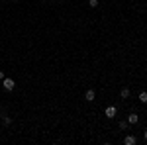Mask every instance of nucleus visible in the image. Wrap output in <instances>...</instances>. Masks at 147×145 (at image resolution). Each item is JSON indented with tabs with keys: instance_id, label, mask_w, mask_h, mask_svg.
Masks as SVG:
<instances>
[{
	"instance_id": "nucleus-10",
	"label": "nucleus",
	"mask_w": 147,
	"mask_h": 145,
	"mask_svg": "<svg viewBox=\"0 0 147 145\" xmlns=\"http://www.w3.org/2000/svg\"><path fill=\"white\" fill-rule=\"evenodd\" d=\"M127 127V122H120V129H125Z\"/></svg>"
},
{
	"instance_id": "nucleus-4",
	"label": "nucleus",
	"mask_w": 147,
	"mask_h": 145,
	"mask_svg": "<svg viewBox=\"0 0 147 145\" xmlns=\"http://www.w3.org/2000/svg\"><path fill=\"white\" fill-rule=\"evenodd\" d=\"M139 122V116H137V114H129V116H127V123H137Z\"/></svg>"
},
{
	"instance_id": "nucleus-2",
	"label": "nucleus",
	"mask_w": 147,
	"mask_h": 145,
	"mask_svg": "<svg viewBox=\"0 0 147 145\" xmlns=\"http://www.w3.org/2000/svg\"><path fill=\"white\" fill-rule=\"evenodd\" d=\"M116 112H118V108H116V106H108L104 114H106V116H108V118L112 120V118H116Z\"/></svg>"
},
{
	"instance_id": "nucleus-12",
	"label": "nucleus",
	"mask_w": 147,
	"mask_h": 145,
	"mask_svg": "<svg viewBox=\"0 0 147 145\" xmlns=\"http://www.w3.org/2000/svg\"><path fill=\"white\" fill-rule=\"evenodd\" d=\"M143 137H145V141H147V129H145V134H143Z\"/></svg>"
},
{
	"instance_id": "nucleus-11",
	"label": "nucleus",
	"mask_w": 147,
	"mask_h": 145,
	"mask_svg": "<svg viewBox=\"0 0 147 145\" xmlns=\"http://www.w3.org/2000/svg\"><path fill=\"white\" fill-rule=\"evenodd\" d=\"M0 80H4V73L2 71H0Z\"/></svg>"
},
{
	"instance_id": "nucleus-13",
	"label": "nucleus",
	"mask_w": 147,
	"mask_h": 145,
	"mask_svg": "<svg viewBox=\"0 0 147 145\" xmlns=\"http://www.w3.org/2000/svg\"><path fill=\"white\" fill-rule=\"evenodd\" d=\"M0 2H4V0H0Z\"/></svg>"
},
{
	"instance_id": "nucleus-9",
	"label": "nucleus",
	"mask_w": 147,
	"mask_h": 145,
	"mask_svg": "<svg viewBox=\"0 0 147 145\" xmlns=\"http://www.w3.org/2000/svg\"><path fill=\"white\" fill-rule=\"evenodd\" d=\"M4 123H6V125H10V123H12V120L8 118V116H4Z\"/></svg>"
},
{
	"instance_id": "nucleus-1",
	"label": "nucleus",
	"mask_w": 147,
	"mask_h": 145,
	"mask_svg": "<svg viewBox=\"0 0 147 145\" xmlns=\"http://www.w3.org/2000/svg\"><path fill=\"white\" fill-rule=\"evenodd\" d=\"M2 86H4V90H8V92H12V90L16 88V82H14L12 78H6V77H4V80H2Z\"/></svg>"
},
{
	"instance_id": "nucleus-7",
	"label": "nucleus",
	"mask_w": 147,
	"mask_h": 145,
	"mask_svg": "<svg viewBox=\"0 0 147 145\" xmlns=\"http://www.w3.org/2000/svg\"><path fill=\"white\" fill-rule=\"evenodd\" d=\"M139 100H141V102H147V90L139 92Z\"/></svg>"
},
{
	"instance_id": "nucleus-8",
	"label": "nucleus",
	"mask_w": 147,
	"mask_h": 145,
	"mask_svg": "<svg viewBox=\"0 0 147 145\" xmlns=\"http://www.w3.org/2000/svg\"><path fill=\"white\" fill-rule=\"evenodd\" d=\"M88 6H92V8H96V6H98V0H88Z\"/></svg>"
},
{
	"instance_id": "nucleus-5",
	"label": "nucleus",
	"mask_w": 147,
	"mask_h": 145,
	"mask_svg": "<svg viewBox=\"0 0 147 145\" xmlns=\"http://www.w3.org/2000/svg\"><path fill=\"white\" fill-rule=\"evenodd\" d=\"M124 143L125 145H136V137H134V135H125Z\"/></svg>"
},
{
	"instance_id": "nucleus-6",
	"label": "nucleus",
	"mask_w": 147,
	"mask_h": 145,
	"mask_svg": "<svg viewBox=\"0 0 147 145\" xmlns=\"http://www.w3.org/2000/svg\"><path fill=\"white\" fill-rule=\"evenodd\" d=\"M120 96H122V98H129V88H122V92H120Z\"/></svg>"
},
{
	"instance_id": "nucleus-3",
	"label": "nucleus",
	"mask_w": 147,
	"mask_h": 145,
	"mask_svg": "<svg viewBox=\"0 0 147 145\" xmlns=\"http://www.w3.org/2000/svg\"><path fill=\"white\" fill-rule=\"evenodd\" d=\"M94 96H96V94H94V90H86V94H84V100H88V102H92L94 100Z\"/></svg>"
}]
</instances>
